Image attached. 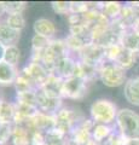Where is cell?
I'll return each instance as SVG.
<instances>
[{"instance_id": "obj_36", "label": "cell", "mask_w": 139, "mask_h": 145, "mask_svg": "<svg viewBox=\"0 0 139 145\" xmlns=\"http://www.w3.org/2000/svg\"><path fill=\"white\" fill-rule=\"evenodd\" d=\"M1 21H3V20H1V18H0V22H1Z\"/></svg>"}, {"instance_id": "obj_32", "label": "cell", "mask_w": 139, "mask_h": 145, "mask_svg": "<svg viewBox=\"0 0 139 145\" xmlns=\"http://www.w3.org/2000/svg\"><path fill=\"white\" fill-rule=\"evenodd\" d=\"M4 54H5V46L0 44V62L4 61Z\"/></svg>"}, {"instance_id": "obj_21", "label": "cell", "mask_w": 139, "mask_h": 145, "mask_svg": "<svg viewBox=\"0 0 139 145\" xmlns=\"http://www.w3.org/2000/svg\"><path fill=\"white\" fill-rule=\"evenodd\" d=\"M114 133V127L108 125H98L96 123L92 129V139L96 140L97 143H104L106 142L109 137Z\"/></svg>"}, {"instance_id": "obj_26", "label": "cell", "mask_w": 139, "mask_h": 145, "mask_svg": "<svg viewBox=\"0 0 139 145\" xmlns=\"http://www.w3.org/2000/svg\"><path fill=\"white\" fill-rule=\"evenodd\" d=\"M15 103L25 104V105H32V106H37V91H32V92L16 94ZM37 108H38V106H37Z\"/></svg>"}, {"instance_id": "obj_6", "label": "cell", "mask_w": 139, "mask_h": 145, "mask_svg": "<svg viewBox=\"0 0 139 145\" xmlns=\"http://www.w3.org/2000/svg\"><path fill=\"white\" fill-rule=\"evenodd\" d=\"M76 58L80 62L87 63V64L98 67L102 64L103 62H105V48L99 46L97 44H91L86 46L85 48H82L78 54H76Z\"/></svg>"}, {"instance_id": "obj_17", "label": "cell", "mask_w": 139, "mask_h": 145, "mask_svg": "<svg viewBox=\"0 0 139 145\" xmlns=\"http://www.w3.org/2000/svg\"><path fill=\"white\" fill-rule=\"evenodd\" d=\"M120 44L125 50L139 53V34L133 28L126 30L121 35Z\"/></svg>"}, {"instance_id": "obj_13", "label": "cell", "mask_w": 139, "mask_h": 145, "mask_svg": "<svg viewBox=\"0 0 139 145\" xmlns=\"http://www.w3.org/2000/svg\"><path fill=\"white\" fill-rule=\"evenodd\" d=\"M123 96L129 104L139 106V75L127 79L123 85Z\"/></svg>"}, {"instance_id": "obj_7", "label": "cell", "mask_w": 139, "mask_h": 145, "mask_svg": "<svg viewBox=\"0 0 139 145\" xmlns=\"http://www.w3.org/2000/svg\"><path fill=\"white\" fill-rule=\"evenodd\" d=\"M22 74H24L35 85L38 89L44 85V82L50 76V71L45 68L40 62L29 61L28 64H25L21 70Z\"/></svg>"}, {"instance_id": "obj_31", "label": "cell", "mask_w": 139, "mask_h": 145, "mask_svg": "<svg viewBox=\"0 0 139 145\" xmlns=\"http://www.w3.org/2000/svg\"><path fill=\"white\" fill-rule=\"evenodd\" d=\"M123 145H139V139H126Z\"/></svg>"}, {"instance_id": "obj_35", "label": "cell", "mask_w": 139, "mask_h": 145, "mask_svg": "<svg viewBox=\"0 0 139 145\" xmlns=\"http://www.w3.org/2000/svg\"><path fill=\"white\" fill-rule=\"evenodd\" d=\"M4 101H5V98H4V97H3V94L0 93V106H1V104H3Z\"/></svg>"}, {"instance_id": "obj_27", "label": "cell", "mask_w": 139, "mask_h": 145, "mask_svg": "<svg viewBox=\"0 0 139 145\" xmlns=\"http://www.w3.org/2000/svg\"><path fill=\"white\" fill-rule=\"evenodd\" d=\"M51 7L57 15L67 17L70 13V1H52Z\"/></svg>"}, {"instance_id": "obj_29", "label": "cell", "mask_w": 139, "mask_h": 145, "mask_svg": "<svg viewBox=\"0 0 139 145\" xmlns=\"http://www.w3.org/2000/svg\"><path fill=\"white\" fill-rule=\"evenodd\" d=\"M12 128H13V125L0 123V143L1 144H7L11 142Z\"/></svg>"}, {"instance_id": "obj_8", "label": "cell", "mask_w": 139, "mask_h": 145, "mask_svg": "<svg viewBox=\"0 0 139 145\" xmlns=\"http://www.w3.org/2000/svg\"><path fill=\"white\" fill-rule=\"evenodd\" d=\"M95 125L96 123L91 119H85L71 131L68 139L75 145H85L92 139V129Z\"/></svg>"}, {"instance_id": "obj_23", "label": "cell", "mask_w": 139, "mask_h": 145, "mask_svg": "<svg viewBox=\"0 0 139 145\" xmlns=\"http://www.w3.org/2000/svg\"><path fill=\"white\" fill-rule=\"evenodd\" d=\"M4 62L15 68H18L21 62V48L18 45L5 47V54H4Z\"/></svg>"}, {"instance_id": "obj_4", "label": "cell", "mask_w": 139, "mask_h": 145, "mask_svg": "<svg viewBox=\"0 0 139 145\" xmlns=\"http://www.w3.org/2000/svg\"><path fill=\"white\" fill-rule=\"evenodd\" d=\"M86 117L80 110H76L73 106H63L59 111L55 115L56 120V128L59 129L62 133L69 135L80 122L84 121Z\"/></svg>"}, {"instance_id": "obj_28", "label": "cell", "mask_w": 139, "mask_h": 145, "mask_svg": "<svg viewBox=\"0 0 139 145\" xmlns=\"http://www.w3.org/2000/svg\"><path fill=\"white\" fill-rule=\"evenodd\" d=\"M5 7H6V15L8 13H23L27 3L24 1H5Z\"/></svg>"}, {"instance_id": "obj_18", "label": "cell", "mask_w": 139, "mask_h": 145, "mask_svg": "<svg viewBox=\"0 0 139 145\" xmlns=\"http://www.w3.org/2000/svg\"><path fill=\"white\" fill-rule=\"evenodd\" d=\"M139 59V53L137 52H131L128 50H122V52L119 54L117 59H116L114 63H116L119 67H121L125 70H129L131 68H133L134 65L138 63Z\"/></svg>"}, {"instance_id": "obj_19", "label": "cell", "mask_w": 139, "mask_h": 145, "mask_svg": "<svg viewBox=\"0 0 139 145\" xmlns=\"http://www.w3.org/2000/svg\"><path fill=\"white\" fill-rule=\"evenodd\" d=\"M122 6L123 5L119 1H105V3H100V11L111 22L117 20L120 17Z\"/></svg>"}, {"instance_id": "obj_10", "label": "cell", "mask_w": 139, "mask_h": 145, "mask_svg": "<svg viewBox=\"0 0 139 145\" xmlns=\"http://www.w3.org/2000/svg\"><path fill=\"white\" fill-rule=\"evenodd\" d=\"M76 68H78V58L74 54H68V56L62 57L58 61L53 74H56L61 79L65 80V79L75 76Z\"/></svg>"}, {"instance_id": "obj_9", "label": "cell", "mask_w": 139, "mask_h": 145, "mask_svg": "<svg viewBox=\"0 0 139 145\" xmlns=\"http://www.w3.org/2000/svg\"><path fill=\"white\" fill-rule=\"evenodd\" d=\"M63 101V98H52L44 94L40 89L37 91V106L39 111L44 112V114L55 116L64 106Z\"/></svg>"}, {"instance_id": "obj_1", "label": "cell", "mask_w": 139, "mask_h": 145, "mask_svg": "<svg viewBox=\"0 0 139 145\" xmlns=\"http://www.w3.org/2000/svg\"><path fill=\"white\" fill-rule=\"evenodd\" d=\"M119 109L114 102L106 98L96 99L89 106V119L98 125L113 126L116 121Z\"/></svg>"}, {"instance_id": "obj_2", "label": "cell", "mask_w": 139, "mask_h": 145, "mask_svg": "<svg viewBox=\"0 0 139 145\" xmlns=\"http://www.w3.org/2000/svg\"><path fill=\"white\" fill-rule=\"evenodd\" d=\"M119 133L125 139H139V114L132 109H120L115 121Z\"/></svg>"}, {"instance_id": "obj_25", "label": "cell", "mask_w": 139, "mask_h": 145, "mask_svg": "<svg viewBox=\"0 0 139 145\" xmlns=\"http://www.w3.org/2000/svg\"><path fill=\"white\" fill-rule=\"evenodd\" d=\"M30 44H32L33 52H42L50 46L51 40H48L47 38H44L41 35L34 34L32 36V40H30Z\"/></svg>"}, {"instance_id": "obj_16", "label": "cell", "mask_w": 139, "mask_h": 145, "mask_svg": "<svg viewBox=\"0 0 139 145\" xmlns=\"http://www.w3.org/2000/svg\"><path fill=\"white\" fill-rule=\"evenodd\" d=\"M11 145H32V133L24 126L13 125Z\"/></svg>"}, {"instance_id": "obj_11", "label": "cell", "mask_w": 139, "mask_h": 145, "mask_svg": "<svg viewBox=\"0 0 139 145\" xmlns=\"http://www.w3.org/2000/svg\"><path fill=\"white\" fill-rule=\"evenodd\" d=\"M33 31H34V34L41 35L44 38H47L48 40H53V39H56L57 25L50 18L40 17L34 21Z\"/></svg>"}, {"instance_id": "obj_15", "label": "cell", "mask_w": 139, "mask_h": 145, "mask_svg": "<svg viewBox=\"0 0 139 145\" xmlns=\"http://www.w3.org/2000/svg\"><path fill=\"white\" fill-rule=\"evenodd\" d=\"M21 33L22 31L15 30L11 27H8L4 21L0 22V44H3L5 47L18 45Z\"/></svg>"}, {"instance_id": "obj_14", "label": "cell", "mask_w": 139, "mask_h": 145, "mask_svg": "<svg viewBox=\"0 0 139 145\" xmlns=\"http://www.w3.org/2000/svg\"><path fill=\"white\" fill-rule=\"evenodd\" d=\"M18 68H15L6 62H0V87L13 86L20 75Z\"/></svg>"}, {"instance_id": "obj_34", "label": "cell", "mask_w": 139, "mask_h": 145, "mask_svg": "<svg viewBox=\"0 0 139 145\" xmlns=\"http://www.w3.org/2000/svg\"><path fill=\"white\" fill-rule=\"evenodd\" d=\"M133 29H134V30H136V31H137V33L139 34V21H137V23H136V24H134V27H133Z\"/></svg>"}, {"instance_id": "obj_5", "label": "cell", "mask_w": 139, "mask_h": 145, "mask_svg": "<svg viewBox=\"0 0 139 145\" xmlns=\"http://www.w3.org/2000/svg\"><path fill=\"white\" fill-rule=\"evenodd\" d=\"M89 85L86 80H84L78 76L63 80V88H62V97L69 101L80 102L87 96Z\"/></svg>"}, {"instance_id": "obj_33", "label": "cell", "mask_w": 139, "mask_h": 145, "mask_svg": "<svg viewBox=\"0 0 139 145\" xmlns=\"http://www.w3.org/2000/svg\"><path fill=\"white\" fill-rule=\"evenodd\" d=\"M85 145H100L99 143H97L96 140H93V139H91V140H88V142L85 144Z\"/></svg>"}, {"instance_id": "obj_20", "label": "cell", "mask_w": 139, "mask_h": 145, "mask_svg": "<svg viewBox=\"0 0 139 145\" xmlns=\"http://www.w3.org/2000/svg\"><path fill=\"white\" fill-rule=\"evenodd\" d=\"M16 115V105L15 102H8L4 101L1 106H0V123H6V125H13Z\"/></svg>"}, {"instance_id": "obj_30", "label": "cell", "mask_w": 139, "mask_h": 145, "mask_svg": "<svg viewBox=\"0 0 139 145\" xmlns=\"http://www.w3.org/2000/svg\"><path fill=\"white\" fill-rule=\"evenodd\" d=\"M6 16V7H5V1H0V18L4 20Z\"/></svg>"}, {"instance_id": "obj_3", "label": "cell", "mask_w": 139, "mask_h": 145, "mask_svg": "<svg viewBox=\"0 0 139 145\" xmlns=\"http://www.w3.org/2000/svg\"><path fill=\"white\" fill-rule=\"evenodd\" d=\"M98 80L106 87H119L127 81V72L116 63L105 61L98 68Z\"/></svg>"}, {"instance_id": "obj_24", "label": "cell", "mask_w": 139, "mask_h": 145, "mask_svg": "<svg viewBox=\"0 0 139 145\" xmlns=\"http://www.w3.org/2000/svg\"><path fill=\"white\" fill-rule=\"evenodd\" d=\"M12 29L22 31L25 27V17L23 13H8L3 20Z\"/></svg>"}, {"instance_id": "obj_12", "label": "cell", "mask_w": 139, "mask_h": 145, "mask_svg": "<svg viewBox=\"0 0 139 145\" xmlns=\"http://www.w3.org/2000/svg\"><path fill=\"white\" fill-rule=\"evenodd\" d=\"M62 88H63V79L56 74H50L47 80L44 82V85L39 89L44 94L52 98H63L62 97Z\"/></svg>"}, {"instance_id": "obj_22", "label": "cell", "mask_w": 139, "mask_h": 145, "mask_svg": "<svg viewBox=\"0 0 139 145\" xmlns=\"http://www.w3.org/2000/svg\"><path fill=\"white\" fill-rule=\"evenodd\" d=\"M15 91H16V94H21V93H27V92H32V91H38V88L35 87V85L30 81L24 74H22L20 71V75L17 78L15 85Z\"/></svg>"}]
</instances>
